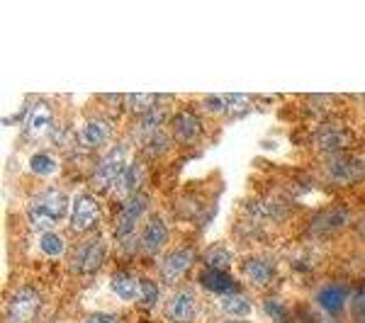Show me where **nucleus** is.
Instances as JSON below:
<instances>
[{"mask_svg":"<svg viewBox=\"0 0 365 323\" xmlns=\"http://www.w3.org/2000/svg\"><path fill=\"white\" fill-rule=\"evenodd\" d=\"M266 311H268V316H270V319H273L275 323H290V319H287L285 307H282L280 302H275V299H268V302H266Z\"/></svg>","mask_w":365,"mask_h":323,"instance_id":"c756f323","label":"nucleus"},{"mask_svg":"<svg viewBox=\"0 0 365 323\" xmlns=\"http://www.w3.org/2000/svg\"><path fill=\"white\" fill-rule=\"evenodd\" d=\"M200 285L205 287V292L215 297H229V295H237L239 285L227 270H207V272L200 275Z\"/></svg>","mask_w":365,"mask_h":323,"instance_id":"dca6fc26","label":"nucleus"},{"mask_svg":"<svg viewBox=\"0 0 365 323\" xmlns=\"http://www.w3.org/2000/svg\"><path fill=\"white\" fill-rule=\"evenodd\" d=\"M227 323H244V321H227Z\"/></svg>","mask_w":365,"mask_h":323,"instance_id":"72a5a7b5","label":"nucleus"},{"mask_svg":"<svg viewBox=\"0 0 365 323\" xmlns=\"http://www.w3.org/2000/svg\"><path fill=\"white\" fill-rule=\"evenodd\" d=\"M127 156H129V144L120 141V144H115L108 154L100 158L98 166H96V173H93V183H96L98 190H108V192L113 190V185L122 175V170L129 166Z\"/></svg>","mask_w":365,"mask_h":323,"instance_id":"7ed1b4c3","label":"nucleus"},{"mask_svg":"<svg viewBox=\"0 0 365 323\" xmlns=\"http://www.w3.org/2000/svg\"><path fill=\"white\" fill-rule=\"evenodd\" d=\"M202 132H205V127L197 115L187 112V110L173 115V122H170V137L175 141H180V144H185V146L197 144V141L202 139Z\"/></svg>","mask_w":365,"mask_h":323,"instance_id":"9d476101","label":"nucleus"},{"mask_svg":"<svg viewBox=\"0 0 365 323\" xmlns=\"http://www.w3.org/2000/svg\"><path fill=\"white\" fill-rule=\"evenodd\" d=\"M329 178L336 180V183H351V180H358L363 175V163L358 158L351 156H334L329 161Z\"/></svg>","mask_w":365,"mask_h":323,"instance_id":"f3484780","label":"nucleus"},{"mask_svg":"<svg viewBox=\"0 0 365 323\" xmlns=\"http://www.w3.org/2000/svg\"><path fill=\"white\" fill-rule=\"evenodd\" d=\"M158 302V285L154 280H141V290H139V309H154Z\"/></svg>","mask_w":365,"mask_h":323,"instance_id":"cd10ccee","label":"nucleus"},{"mask_svg":"<svg viewBox=\"0 0 365 323\" xmlns=\"http://www.w3.org/2000/svg\"><path fill=\"white\" fill-rule=\"evenodd\" d=\"M163 117H166V107L163 105H156L154 110H149V112L139 115L137 125H134V132L132 137L137 144L146 146L151 139H154L156 132H161V125H163Z\"/></svg>","mask_w":365,"mask_h":323,"instance_id":"ddd939ff","label":"nucleus"},{"mask_svg":"<svg viewBox=\"0 0 365 323\" xmlns=\"http://www.w3.org/2000/svg\"><path fill=\"white\" fill-rule=\"evenodd\" d=\"M56 168H58V163L49 151H37V154L29 156V170H32L34 175H39V178H49V175H54Z\"/></svg>","mask_w":365,"mask_h":323,"instance_id":"5701e85b","label":"nucleus"},{"mask_svg":"<svg viewBox=\"0 0 365 323\" xmlns=\"http://www.w3.org/2000/svg\"><path fill=\"white\" fill-rule=\"evenodd\" d=\"M353 316H356L358 323H365V297L361 292L353 297Z\"/></svg>","mask_w":365,"mask_h":323,"instance_id":"2f4dec72","label":"nucleus"},{"mask_svg":"<svg viewBox=\"0 0 365 323\" xmlns=\"http://www.w3.org/2000/svg\"><path fill=\"white\" fill-rule=\"evenodd\" d=\"M39 250H42L44 255L49 258H61L63 250H66V243H63V238L58 236L54 231H46L39 236Z\"/></svg>","mask_w":365,"mask_h":323,"instance_id":"a878e982","label":"nucleus"},{"mask_svg":"<svg viewBox=\"0 0 365 323\" xmlns=\"http://www.w3.org/2000/svg\"><path fill=\"white\" fill-rule=\"evenodd\" d=\"M220 309L225 314H232V316H249L251 314V302L239 295H229V297H220Z\"/></svg>","mask_w":365,"mask_h":323,"instance_id":"393cba45","label":"nucleus"},{"mask_svg":"<svg viewBox=\"0 0 365 323\" xmlns=\"http://www.w3.org/2000/svg\"><path fill=\"white\" fill-rule=\"evenodd\" d=\"M110 125L105 120H88L83 122V127H81V132H78V141L83 146H88V149H98V146H103L105 141L110 139Z\"/></svg>","mask_w":365,"mask_h":323,"instance_id":"aec40b11","label":"nucleus"},{"mask_svg":"<svg viewBox=\"0 0 365 323\" xmlns=\"http://www.w3.org/2000/svg\"><path fill=\"white\" fill-rule=\"evenodd\" d=\"M166 240H168L166 221H163L158 214H151L149 219H146V224L141 226L139 248L144 250L146 255H156V253H161V248L166 245Z\"/></svg>","mask_w":365,"mask_h":323,"instance_id":"1a4fd4ad","label":"nucleus"},{"mask_svg":"<svg viewBox=\"0 0 365 323\" xmlns=\"http://www.w3.org/2000/svg\"><path fill=\"white\" fill-rule=\"evenodd\" d=\"M146 209H149V195L137 192L129 199H125L120 214H117V224H115V240L125 253H132L134 248H139V233L137 226L144 219Z\"/></svg>","mask_w":365,"mask_h":323,"instance_id":"f03ea898","label":"nucleus"},{"mask_svg":"<svg viewBox=\"0 0 365 323\" xmlns=\"http://www.w3.org/2000/svg\"><path fill=\"white\" fill-rule=\"evenodd\" d=\"M168 146H170V139H168V134H163V129H161V132L154 134V139H151L144 149L149 151L151 156H161V154H166V151H168Z\"/></svg>","mask_w":365,"mask_h":323,"instance_id":"c85d7f7f","label":"nucleus"},{"mask_svg":"<svg viewBox=\"0 0 365 323\" xmlns=\"http://www.w3.org/2000/svg\"><path fill=\"white\" fill-rule=\"evenodd\" d=\"M68 211V199L63 192L58 190H42L34 195V199L27 207V221L34 231L46 233L51 231L58 221L63 219V214Z\"/></svg>","mask_w":365,"mask_h":323,"instance_id":"f257e3e1","label":"nucleus"},{"mask_svg":"<svg viewBox=\"0 0 365 323\" xmlns=\"http://www.w3.org/2000/svg\"><path fill=\"white\" fill-rule=\"evenodd\" d=\"M39 311V295L34 287H22L17 290L8 302V309H5V319L8 323H29L37 316Z\"/></svg>","mask_w":365,"mask_h":323,"instance_id":"0eeeda50","label":"nucleus"},{"mask_svg":"<svg viewBox=\"0 0 365 323\" xmlns=\"http://www.w3.org/2000/svg\"><path fill=\"white\" fill-rule=\"evenodd\" d=\"M139 290H141V280L132 277L129 272H117L113 277V292L122 302H137Z\"/></svg>","mask_w":365,"mask_h":323,"instance_id":"4be33fe9","label":"nucleus"},{"mask_svg":"<svg viewBox=\"0 0 365 323\" xmlns=\"http://www.w3.org/2000/svg\"><path fill=\"white\" fill-rule=\"evenodd\" d=\"M197 311H200V302H197L195 290L182 287V290L170 295L166 307H163V316H166V321L170 323H192Z\"/></svg>","mask_w":365,"mask_h":323,"instance_id":"39448f33","label":"nucleus"},{"mask_svg":"<svg viewBox=\"0 0 365 323\" xmlns=\"http://www.w3.org/2000/svg\"><path fill=\"white\" fill-rule=\"evenodd\" d=\"M192 263H195V250L192 248L173 250V253H168L161 260V268H158L161 270V280L166 282V285H175V282L192 268Z\"/></svg>","mask_w":365,"mask_h":323,"instance_id":"9b49d317","label":"nucleus"},{"mask_svg":"<svg viewBox=\"0 0 365 323\" xmlns=\"http://www.w3.org/2000/svg\"><path fill=\"white\" fill-rule=\"evenodd\" d=\"M358 236L365 240V214L361 216V221H358Z\"/></svg>","mask_w":365,"mask_h":323,"instance_id":"473e14b6","label":"nucleus"},{"mask_svg":"<svg viewBox=\"0 0 365 323\" xmlns=\"http://www.w3.org/2000/svg\"><path fill=\"white\" fill-rule=\"evenodd\" d=\"M108 245L103 238H83L71 253V270L76 275H93L105 265Z\"/></svg>","mask_w":365,"mask_h":323,"instance_id":"20e7f679","label":"nucleus"},{"mask_svg":"<svg viewBox=\"0 0 365 323\" xmlns=\"http://www.w3.org/2000/svg\"><path fill=\"white\" fill-rule=\"evenodd\" d=\"M361 295H363V297H365V287H363V290H361Z\"/></svg>","mask_w":365,"mask_h":323,"instance_id":"f704fd0d","label":"nucleus"},{"mask_svg":"<svg viewBox=\"0 0 365 323\" xmlns=\"http://www.w3.org/2000/svg\"><path fill=\"white\" fill-rule=\"evenodd\" d=\"M100 221V204L96 197L88 195V192H78L73 197V207H71V228L76 233L93 231Z\"/></svg>","mask_w":365,"mask_h":323,"instance_id":"423d86ee","label":"nucleus"},{"mask_svg":"<svg viewBox=\"0 0 365 323\" xmlns=\"http://www.w3.org/2000/svg\"><path fill=\"white\" fill-rule=\"evenodd\" d=\"M232 260H234V255L225 243H215L205 250V263L210 265V270H227L232 265Z\"/></svg>","mask_w":365,"mask_h":323,"instance_id":"b1692460","label":"nucleus"},{"mask_svg":"<svg viewBox=\"0 0 365 323\" xmlns=\"http://www.w3.org/2000/svg\"><path fill=\"white\" fill-rule=\"evenodd\" d=\"M51 122H54V112L46 102H37L32 110H29L27 120H25V129L29 139H42L46 132H51Z\"/></svg>","mask_w":365,"mask_h":323,"instance_id":"a211bd4d","label":"nucleus"},{"mask_svg":"<svg viewBox=\"0 0 365 323\" xmlns=\"http://www.w3.org/2000/svg\"><path fill=\"white\" fill-rule=\"evenodd\" d=\"M141 180H144V166L137 163V161L129 163V166L122 170L120 178H117V183L113 185L110 195L117 197V199H129L132 195H137V192H139Z\"/></svg>","mask_w":365,"mask_h":323,"instance_id":"2eb2a0df","label":"nucleus"},{"mask_svg":"<svg viewBox=\"0 0 365 323\" xmlns=\"http://www.w3.org/2000/svg\"><path fill=\"white\" fill-rule=\"evenodd\" d=\"M241 268H244L246 277H249L256 287H266L273 282L275 277V265L270 258H263V255H253V258H246L244 263H241Z\"/></svg>","mask_w":365,"mask_h":323,"instance_id":"6ab92c4d","label":"nucleus"},{"mask_svg":"<svg viewBox=\"0 0 365 323\" xmlns=\"http://www.w3.org/2000/svg\"><path fill=\"white\" fill-rule=\"evenodd\" d=\"M210 110L215 112H225L229 117H244L251 110L249 95H241V92H229V95H210L205 100Z\"/></svg>","mask_w":365,"mask_h":323,"instance_id":"4468645a","label":"nucleus"},{"mask_svg":"<svg viewBox=\"0 0 365 323\" xmlns=\"http://www.w3.org/2000/svg\"><path fill=\"white\" fill-rule=\"evenodd\" d=\"M349 221H351V211L346 207H329L312 219L309 233L312 236H334L341 228H346Z\"/></svg>","mask_w":365,"mask_h":323,"instance_id":"6e6552de","label":"nucleus"},{"mask_svg":"<svg viewBox=\"0 0 365 323\" xmlns=\"http://www.w3.org/2000/svg\"><path fill=\"white\" fill-rule=\"evenodd\" d=\"M158 97L161 95H144V92H134V95H127V107L137 115H144V112H149V110H154L156 105H161L158 102Z\"/></svg>","mask_w":365,"mask_h":323,"instance_id":"bb28decb","label":"nucleus"},{"mask_svg":"<svg viewBox=\"0 0 365 323\" xmlns=\"http://www.w3.org/2000/svg\"><path fill=\"white\" fill-rule=\"evenodd\" d=\"M353 144V137L346 129L327 125L317 132V146L324 151V154H331V156H341L346 149Z\"/></svg>","mask_w":365,"mask_h":323,"instance_id":"f8f14e48","label":"nucleus"},{"mask_svg":"<svg viewBox=\"0 0 365 323\" xmlns=\"http://www.w3.org/2000/svg\"><path fill=\"white\" fill-rule=\"evenodd\" d=\"M346 299H349V287L346 285H329V287H322L319 295H317V302L324 311L329 314H339L344 309Z\"/></svg>","mask_w":365,"mask_h":323,"instance_id":"412c9836","label":"nucleus"},{"mask_svg":"<svg viewBox=\"0 0 365 323\" xmlns=\"http://www.w3.org/2000/svg\"><path fill=\"white\" fill-rule=\"evenodd\" d=\"M83 323H120V316L108 314V311H96V314L86 316Z\"/></svg>","mask_w":365,"mask_h":323,"instance_id":"7c9ffc66","label":"nucleus"}]
</instances>
